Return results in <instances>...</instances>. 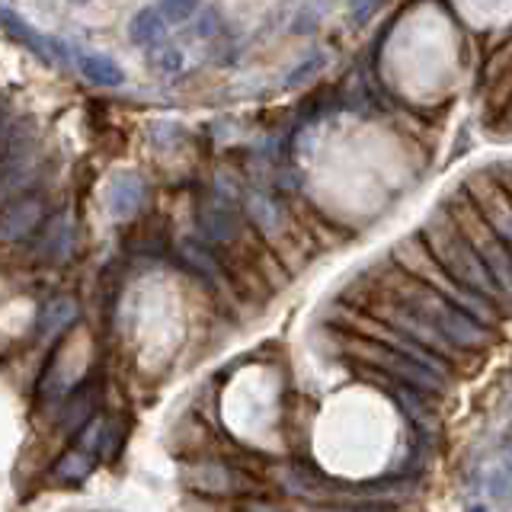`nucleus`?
Wrapping results in <instances>:
<instances>
[{
  "label": "nucleus",
  "instance_id": "f257e3e1",
  "mask_svg": "<svg viewBox=\"0 0 512 512\" xmlns=\"http://www.w3.org/2000/svg\"><path fill=\"white\" fill-rule=\"evenodd\" d=\"M375 285L384 295H391L416 324L436 333L448 349H480L490 343V333L484 324H477L474 317L458 311L455 304H448L432 288L407 276L404 269H381Z\"/></svg>",
  "mask_w": 512,
  "mask_h": 512
},
{
  "label": "nucleus",
  "instance_id": "f03ea898",
  "mask_svg": "<svg viewBox=\"0 0 512 512\" xmlns=\"http://www.w3.org/2000/svg\"><path fill=\"white\" fill-rule=\"evenodd\" d=\"M420 240H423L426 253L436 260V266L452 282H458L461 288H468V292L487 298L493 304H500V301L506 304V295L500 292V285L493 282V276L484 269V263H480V256L474 253V247L461 237V231L455 228L452 218L445 212L432 215L423 224Z\"/></svg>",
  "mask_w": 512,
  "mask_h": 512
},
{
  "label": "nucleus",
  "instance_id": "20e7f679",
  "mask_svg": "<svg viewBox=\"0 0 512 512\" xmlns=\"http://www.w3.org/2000/svg\"><path fill=\"white\" fill-rule=\"evenodd\" d=\"M445 215L452 218L461 237L474 247L480 263H484V269L493 276V282L500 285V292L506 295V304H509L512 301V253H509V247L493 234L490 224L480 218L474 202L468 199V192H458L455 199H448Z\"/></svg>",
  "mask_w": 512,
  "mask_h": 512
},
{
  "label": "nucleus",
  "instance_id": "423d86ee",
  "mask_svg": "<svg viewBox=\"0 0 512 512\" xmlns=\"http://www.w3.org/2000/svg\"><path fill=\"white\" fill-rule=\"evenodd\" d=\"M503 180H500V186H503V192H506V196H509V202H512V164H506L503 167Z\"/></svg>",
  "mask_w": 512,
  "mask_h": 512
},
{
  "label": "nucleus",
  "instance_id": "7ed1b4c3",
  "mask_svg": "<svg viewBox=\"0 0 512 512\" xmlns=\"http://www.w3.org/2000/svg\"><path fill=\"white\" fill-rule=\"evenodd\" d=\"M394 260L400 263V269L407 272V276H413L416 282H423L426 288H432L436 295H442L448 304H455L458 311H464L468 317H474L477 324H496V304L487 301V298H480L474 292H468V288H461L458 282H452L445 276V272L436 266V260L426 253L423 247V240L420 237H410L404 240V244H397L394 250Z\"/></svg>",
  "mask_w": 512,
  "mask_h": 512
},
{
  "label": "nucleus",
  "instance_id": "39448f33",
  "mask_svg": "<svg viewBox=\"0 0 512 512\" xmlns=\"http://www.w3.org/2000/svg\"><path fill=\"white\" fill-rule=\"evenodd\" d=\"M468 199L474 202V208L480 212L493 234L503 240V244H512V202L503 192V186L493 180V176L480 173L477 180L468 186Z\"/></svg>",
  "mask_w": 512,
  "mask_h": 512
},
{
  "label": "nucleus",
  "instance_id": "6e6552de",
  "mask_svg": "<svg viewBox=\"0 0 512 512\" xmlns=\"http://www.w3.org/2000/svg\"><path fill=\"white\" fill-rule=\"evenodd\" d=\"M365 512H384V509H365Z\"/></svg>",
  "mask_w": 512,
  "mask_h": 512
},
{
  "label": "nucleus",
  "instance_id": "0eeeda50",
  "mask_svg": "<svg viewBox=\"0 0 512 512\" xmlns=\"http://www.w3.org/2000/svg\"><path fill=\"white\" fill-rule=\"evenodd\" d=\"M471 512H487V509H484V506H474Z\"/></svg>",
  "mask_w": 512,
  "mask_h": 512
}]
</instances>
